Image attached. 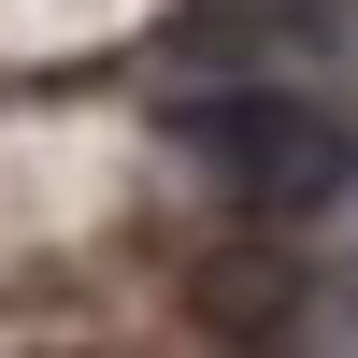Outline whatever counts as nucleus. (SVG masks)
<instances>
[{"label":"nucleus","instance_id":"obj_1","mask_svg":"<svg viewBox=\"0 0 358 358\" xmlns=\"http://www.w3.org/2000/svg\"><path fill=\"white\" fill-rule=\"evenodd\" d=\"M172 143H187L244 215H273V229L358 187V129L330 101H301V86H187V101H172Z\"/></svg>","mask_w":358,"mask_h":358},{"label":"nucleus","instance_id":"obj_2","mask_svg":"<svg viewBox=\"0 0 358 358\" xmlns=\"http://www.w3.org/2000/svg\"><path fill=\"white\" fill-rule=\"evenodd\" d=\"M301 301H315V258L301 244H215L187 273V315L215 358H287L301 344Z\"/></svg>","mask_w":358,"mask_h":358},{"label":"nucleus","instance_id":"obj_3","mask_svg":"<svg viewBox=\"0 0 358 358\" xmlns=\"http://www.w3.org/2000/svg\"><path fill=\"white\" fill-rule=\"evenodd\" d=\"M258 15H287V29H330V0H258Z\"/></svg>","mask_w":358,"mask_h":358}]
</instances>
